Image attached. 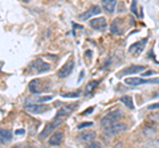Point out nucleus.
I'll list each match as a JSON object with an SVG mask.
<instances>
[{
  "mask_svg": "<svg viewBox=\"0 0 159 148\" xmlns=\"http://www.w3.org/2000/svg\"><path fill=\"white\" fill-rule=\"evenodd\" d=\"M122 111L121 110H114L111 112H109L107 115H105L101 119V127L102 128H107L110 127L111 124H114V123H117L119 119L122 118Z\"/></svg>",
  "mask_w": 159,
  "mask_h": 148,
  "instance_id": "nucleus-1",
  "label": "nucleus"
},
{
  "mask_svg": "<svg viewBox=\"0 0 159 148\" xmlns=\"http://www.w3.org/2000/svg\"><path fill=\"white\" fill-rule=\"evenodd\" d=\"M126 85L129 86H139V85H158L159 83V77L158 78H151V80H147V78H127L125 81Z\"/></svg>",
  "mask_w": 159,
  "mask_h": 148,
  "instance_id": "nucleus-2",
  "label": "nucleus"
},
{
  "mask_svg": "<svg viewBox=\"0 0 159 148\" xmlns=\"http://www.w3.org/2000/svg\"><path fill=\"white\" fill-rule=\"evenodd\" d=\"M126 130H127V124H125V123H118V122L114 123V124H111L110 127L103 128L106 136H114V135L122 134V132L126 131Z\"/></svg>",
  "mask_w": 159,
  "mask_h": 148,
  "instance_id": "nucleus-3",
  "label": "nucleus"
},
{
  "mask_svg": "<svg viewBox=\"0 0 159 148\" xmlns=\"http://www.w3.org/2000/svg\"><path fill=\"white\" fill-rule=\"evenodd\" d=\"M146 44H147V37L146 38H142V40H139L137 42H134L133 45L129 48V53L133 54V56H139V54L143 52V49H145Z\"/></svg>",
  "mask_w": 159,
  "mask_h": 148,
  "instance_id": "nucleus-4",
  "label": "nucleus"
},
{
  "mask_svg": "<svg viewBox=\"0 0 159 148\" xmlns=\"http://www.w3.org/2000/svg\"><path fill=\"white\" fill-rule=\"evenodd\" d=\"M143 70H146L145 65H131V66H127L125 69H122L121 73L118 74V77L130 76V74H135V73H142Z\"/></svg>",
  "mask_w": 159,
  "mask_h": 148,
  "instance_id": "nucleus-5",
  "label": "nucleus"
},
{
  "mask_svg": "<svg viewBox=\"0 0 159 148\" xmlns=\"http://www.w3.org/2000/svg\"><path fill=\"white\" fill-rule=\"evenodd\" d=\"M25 110L33 114H43L49 110V107L47 105H41V103H31V105H25Z\"/></svg>",
  "mask_w": 159,
  "mask_h": 148,
  "instance_id": "nucleus-6",
  "label": "nucleus"
},
{
  "mask_svg": "<svg viewBox=\"0 0 159 148\" xmlns=\"http://www.w3.org/2000/svg\"><path fill=\"white\" fill-rule=\"evenodd\" d=\"M90 27L96 31H105L106 27H107V21L105 17H96V19H92L90 20Z\"/></svg>",
  "mask_w": 159,
  "mask_h": 148,
  "instance_id": "nucleus-7",
  "label": "nucleus"
},
{
  "mask_svg": "<svg viewBox=\"0 0 159 148\" xmlns=\"http://www.w3.org/2000/svg\"><path fill=\"white\" fill-rule=\"evenodd\" d=\"M77 107V103H72V105H64L61 106V108H58L57 114H56V118H65L68 116L69 114H72V112L76 110Z\"/></svg>",
  "mask_w": 159,
  "mask_h": 148,
  "instance_id": "nucleus-8",
  "label": "nucleus"
},
{
  "mask_svg": "<svg viewBox=\"0 0 159 148\" xmlns=\"http://www.w3.org/2000/svg\"><path fill=\"white\" fill-rule=\"evenodd\" d=\"M73 67H74V62H73L72 60H69L62 67H60V69H58L57 77H58V78H65V77H68L69 74L73 72Z\"/></svg>",
  "mask_w": 159,
  "mask_h": 148,
  "instance_id": "nucleus-9",
  "label": "nucleus"
},
{
  "mask_svg": "<svg viewBox=\"0 0 159 148\" xmlns=\"http://www.w3.org/2000/svg\"><path fill=\"white\" fill-rule=\"evenodd\" d=\"M98 13H101V8H99L98 6H93V7L89 8L88 11H85L84 13L80 15L78 19H80V20H89L90 17L96 16V15H98Z\"/></svg>",
  "mask_w": 159,
  "mask_h": 148,
  "instance_id": "nucleus-10",
  "label": "nucleus"
},
{
  "mask_svg": "<svg viewBox=\"0 0 159 148\" xmlns=\"http://www.w3.org/2000/svg\"><path fill=\"white\" fill-rule=\"evenodd\" d=\"M110 32L116 36H121L123 33V24H122V20L121 19H114L111 25H110Z\"/></svg>",
  "mask_w": 159,
  "mask_h": 148,
  "instance_id": "nucleus-11",
  "label": "nucleus"
},
{
  "mask_svg": "<svg viewBox=\"0 0 159 148\" xmlns=\"http://www.w3.org/2000/svg\"><path fill=\"white\" fill-rule=\"evenodd\" d=\"M78 139L80 141H82V143H88L89 141H92L96 139V132L94 131H90V130H88V131H81L80 132V135H78Z\"/></svg>",
  "mask_w": 159,
  "mask_h": 148,
  "instance_id": "nucleus-12",
  "label": "nucleus"
},
{
  "mask_svg": "<svg viewBox=\"0 0 159 148\" xmlns=\"http://www.w3.org/2000/svg\"><path fill=\"white\" fill-rule=\"evenodd\" d=\"M12 140V132L8 128H0V146L7 144Z\"/></svg>",
  "mask_w": 159,
  "mask_h": 148,
  "instance_id": "nucleus-13",
  "label": "nucleus"
},
{
  "mask_svg": "<svg viewBox=\"0 0 159 148\" xmlns=\"http://www.w3.org/2000/svg\"><path fill=\"white\" fill-rule=\"evenodd\" d=\"M60 123H61V120H58V118H56V119H54L53 122L49 123V124H48V126H47V127L41 131V134H40V137H43V139H44V137H47V135L51 134V132H52V131L54 130V128H56V127L60 124Z\"/></svg>",
  "mask_w": 159,
  "mask_h": 148,
  "instance_id": "nucleus-14",
  "label": "nucleus"
},
{
  "mask_svg": "<svg viewBox=\"0 0 159 148\" xmlns=\"http://www.w3.org/2000/svg\"><path fill=\"white\" fill-rule=\"evenodd\" d=\"M32 66L34 67V70H36L37 73H45L51 69V65H49L48 62H44L43 60H36L33 62Z\"/></svg>",
  "mask_w": 159,
  "mask_h": 148,
  "instance_id": "nucleus-15",
  "label": "nucleus"
},
{
  "mask_svg": "<svg viewBox=\"0 0 159 148\" xmlns=\"http://www.w3.org/2000/svg\"><path fill=\"white\" fill-rule=\"evenodd\" d=\"M101 6L107 13H114L117 7V0H102Z\"/></svg>",
  "mask_w": 159,
  "mask_h": 148,
  "instance_id": "nucleus-16",
  "label": "nucleus"
},
{
  "mask_svg": "<svg viewBox=\"0 0 159 148\" xmlns=\"http://www.w3.org/2000/svg\"><path fill=\"white\" fill-rule=\"evenodd\" d=\"M62 136H64V134L61 131H56L49 137V146H60L62 141Z\"/></svg>",
  "mask_w": 159,
  "mask_h": 148,
  "instance_id": "nucleus-17",
  "label": "nucleus"
},
{
  "mask_svg": "<svg viewBox=\"0 0 159 148\" xmlns=\"http://www.w3.org/2000/svg\"><path fill=\"white\" fill-rule=\"evenodd\" d=\"M98 86V81H92V82H89L88 85H86V87H85V95L86 97H89L92 94V93L94 91V89H96Z\"/></svg>",
  "mask_w": 159,
  "mask_h": 148,
  "instance_id": "nucleus-18",
  "label": "nucleus"
},
{
  "mask_svg": "<svg viewBox=\"0 0 159 148\" xmlns=\"http://www.w3.org/2000/svg\"><path fill=\"white\" fill-rule=\"evenodd\" d=\"M119 101H121L126 107L130 108V110H133V108H134V103H133V98L131 97L123 95V97H121V99H119Z\"/></svg>",
  "mask_w": 159,
  "mask_h": 148,
  "instance_id": "nucleus-19",
  "label": "nucleus"
},
{
  "mask_svg": "<svg viewBox=\"0 0 159 148\" xmlns=\"http://www.w3.org/2000/svg\"><path fill=\"white\" fill-rule=\"evenodd\" d=\"M131 12L135 15L138 19H142V17H143V12H139L138 2H137V0H133V2H131Z\"/></svg>",
  "mask_w": 159,
  "mask_h": 148,
  "instance_id": "nucleus-20",
  "label": "nucleus"
},
{
  "mask_svg": "<svg viewBox=\"0 0 159 148\" xmlns=\"http://www.w3.org/2000/svg\"><path fill=\"white\" fill-rule=\"evenodd\" d=\"M90 126H93V122H82V123H80V124L77 126V128L78 130H84V128H88Z\"/></svg>",
  "mask_w": 159,
  "mask_h": 148,
  "instance_id": "nucleus-21",
  "label": "nucleus"
},
{
  "mask_svg": "<svg viewBox=\"0 0 159 148\" xmlns=\"http://www.w3.org/2000/svg\"><path fill=\"white\" fill-rule=\"evenodd\" d=\"M86 146H88V147H92V148H98V147H101V143H98V141H94V140H92V141H89Z\"/></svg>",
  "mask_w": 159,
  "mask_h": 148,
  "instance_id": "nucleus-22",
  "label": "nucleus"
},
{
  "mask_svg": "<svg viewBox=\"0 0 159 148\" xmlns=\"http://www.w3.org/2000/svg\"><path fill=\"white\" fill-rule=\"evenodd\" d=\"M64 97L66 98H78L80 95H81V91H77V93H72V94H62Z\"/></svg>",
  "mask_w": 159,
  "mask_h": 148,
  "instance_id": "nucleus-23",
  "label": "nucleus"
},
{
  "mask_svg": "<svg viewBox=\"0 0 159 148\" xmlns=\"http://www.w3.org/2000/svg\"><path fill=\"white\" fill-rule=\"evenodd\" d=\"M93 110H94V107H89V108H86V110L82 112L81 115H88V114H90V112H93Z\"/></svg>",
  "mask_w": 159,
  "mask_h": 148,
  "instance_id": "nucleus-24",
  "label": "nucleus"
},
{
  "mask_svg": "<svg viewBox=\"0 0 159 148\" xmlns=\"http://www.w3.org/2000/svg\"><path fill=\"white\" fill-rule=\"evenodd\" d=\"M147 108L148 110H155V108H159V103H152V105H150Z\"/></svg>",
  "mask_w": 159,
  "mask_h": 148,
  "instance_id": "nucleus-25",
  "label": "nucleus"
},
{
  "mask_svg": "<svg viewBox=\"0 0 159 148\" xmlns=\"http://www.w3.org/2000/svg\"><path fill=\"white\" fill-rule=\"evenodd\" d=\"M152 73H154V72H146V73H142V76H143V77H148V76H151Z\"/></svg>",
  "mask_w": 159,
  "mask_h": 148,
  "instance_id": "nucleus-26",
  "label": "nucleus"
},
{
  "mask_svg": "<svg viewBox=\"0 0 159 148\" xmlns=\"http://www.w3.org/2000/svg\"><path fill=\"white\" fill-rule=\"evenodd\" d=\"M16 134H19V135H20V134H24V131H23V130H17Z\"/></svg>",
  "mask_w": 159,
  "mask_h": 148,
  "instance_id": "nucleus-27",
  "label": "nucleus"
}]
</instances>
